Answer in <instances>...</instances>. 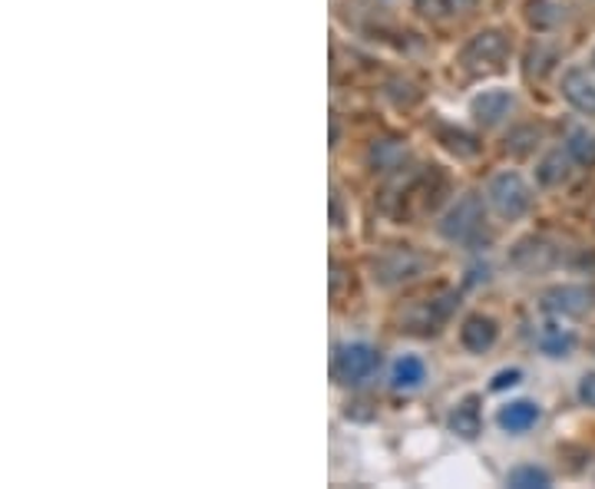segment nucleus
<instances>
[{"instance_id": "9", "label": "nucleus", "mask_w": 595, "mask_h": 489, "mask_svg": "<svg viewBox=\"0 0 595 489\" xmlns=\"http://www.w3.org/2000/svg\"><path fill=\"white\" fill-rule=\"evenodd\" d=\"M539 417H543L539 403H533V400H509L506 407H499L496 423L506 433H526V430H533L539 423Z\"/></svg>"}, {"instance_id": "3", "label": "nucleus", "mask_w": 595, "mask_h": 489, "mask_svg": "<svg viewBox=\"0 0 595 489\" xmlns=\"http://www.w3.org/2000/svg\"><path fill=\"white\" fill-rule=\"evenodd\" d=\"M487 198L494 205V212L503 222H516L533 208V193L526 186V179L519 173H496L487 186Z\"/></svg>"}, {"instance_id": "4", "label": "nucleus", "mask_w": 595, "mask_h": 489, "mask_svg": "<svg viewBox=\"0 0 595 489\" xmlns=\"http://www.w3.org/2000/svg\"><path fill=\"white\" fill-rule=\"evenodd\" d=\"M378 364H381V354L364 341H351L334 351V378L338 384H348V388L364 384L378 371Z\"/></svg>"}, {"instance_id": "8", "label": "nucleus", "mask_w": 595, "mask_h": 489, "mask_svg": "<svg viewBox=\"0 0 595 489\" xmlns=\"http://www.w3.org/2000/svg\"><path fill=\"white\" fill-rule=\"evenodd\" d=\"M543 301H546V311H553L559 317H583L595 304V292L586 285H563V288L546 292Z\"/></svg>"}, {"instance_id": "16", "label": "nucleus", "mask_w": 595, "mask_h": 489, "mask_svg": "<svg viewBox=\"0 0 595 489\" xmlns=\"http://www.w3.org/2000/svg\"><path fill=\"white\" fill-rule=\"evenodd\" d=\"M573 344H576L573 331H566V327L556 324V321H549V324L543 327V334H539V348H543L549 358H566V354L573 351Z\"/></svg>"}, {"instance_id": "2", "label": "nucleus", "mask_w": 595, "mask_h": 489, "mask_svg": "<svg viewBox=\"0 0 595 489\" xmlns=\"http://www.w3.org/2000/svg\"><path fill=\"white\" fill-rule=\"evenodd\" d=\"M509 53H513V43H509V37L503 30H484V33L470 37L467 47L460 50V67L467 74L490 77V74H503L506 70Z\"/></svg>"}, {"instance_id": "1", "label": "nucleus", "mask_w": 595, "mask_h": 489, "mask_svg": "<svg viewBox=\"0 0 595 489\" xmlns=\"http://www.w3.org/2000/svg\"><path fill=\"white\" fill-rule=\"evenodd\" d=\"M437 232L450 242V245H464V248H480L490 242V225H487V208L484 198L477 193L460 196L437 222Z\"/></svg>"}, {"instance_id": "11", "label": "nucleus", "mask_w": 595, "mask_h": 489, "mask_svg": "<svg viewBox=\"0 0 595 489\" xmlns=\"http://www.w3.org/2000/svg\"><path fill=\"white\" fill-rule=\"evenodd\" d=\"M496 334H499V327H496L494 317H487V314H470V317L464 321V327H460V344H464L470 354H484V351H490L496 344Z\"/></svg>"}, {"instance_id": "17", "label": "nucleus", "mask_w": 595, "mask_h": 489, "mask_svg": "<svg viewBox=\"0 0 595 489\" xmlns=\"http://www.w3.org/2000/svg\"><path fill=\"white\" fill-rule=\"evenodd\" d=\"M506 483L516 489L549 487V473H546V470H539V467H516V470L506 477Z\"/></svg>"}, {"instance_id": "20", "label": "nucleus", "mask_w": 595, "mask_h": 489, "mask_svg": "<svg viewBox=\"0 0 595 489\" xmlns=\"http://www.w3.org/2000/svg\"><path fill=\"white\" fill-rule=\"evenodd\" d=\"M519 371H499L494 378V391H503V388H513V384H519Z\"/></svg>"}, {"instance_id": "12", "label": "nucleus", "mask_w": 595, "mask_h": 489, "mask_svg": "<svg viewBox=\"0 0 595 489\" xmlns=\"http://www.w3.org/2000/svg\"><path fill=\"white\" fill-rule=\"evenodd\" d=\"M563 97L583 116H595V84L583 70H569L563 77Z\"/></svg>"}, {"instance_id": "6", "label": "nucleus", "mask_w": 595, "mask_h": 489, "mask_svg": "<svg viewBox=\"0 0 595 489\" xmlns=\"http://www.w3.org/2000/svg\"><path fill=\"white\" fill-rule=\"evenodd\" d=\"M457 307V294L443 292L437 297H427L420 301L410 314H407V331L410 334H437L440 324H447L450 311Z\"/></svg>"}, {"instance_id": "19", "label": "nucleus", "mask_w": 595, "mask_h": 489, "mask_svg": "<svg viewBox=\"0 0 595 489\" xmlns=\"http://www.w3.org/2000/svg\"><path fill=\"white\" fill-rule=\"evenodd\" d=\"M579 400H583L586 407H595V374H586V378L579 381Z\"/></svg>"}, {"instance_id": "14", "label": "nucleus", "mask_w": 595, "mask_h": 489, "mask_svg": "<svg viewBox=\"0 0 595 489\" xmlns=\"http://www.w3.org/2000/svg\"><path fill=\"white\" fill-rule=\"evenodd\" d=\"M427 381V368L417 354H400L394 361V371H391V384L397 391H417L420 384Z\"/></svg>"}, {"instance_id": "18", "label": "nucleus", "mask_w": 595, "mask_h": 489, "mask_svg": "<svg viewBox=\"0 0 595 489\" xmlns=\"http://www.w3.org/2000/svg\"><path fill=\"white\" fill-rule=\"evenodd\" d=\"M569 173H566V163H563V153H553L543 166H539V179L546 183V186H556V183H563Z\"/></svg>"}, {"instance_id": "5", "label": "nucleus", "mask_w": 595, "mask_h": 489, "mask_svg": "<svg viewBox=\"0 0 595 489\" xmlns=\"http://www.w3.org/2000/svg\"><path fill=\"white\" fill-rule=\"evenodd\" d=\"M420 268H423V258L417 252L394 248V252H384L381 258H374V282L384 285V288H394V285L417 278Z\"/></svg>"}, {"instance_id": "15", "label": "nucleus", "mask_w": 595, "mask_h": 489, "mask_svg": "<svg viewBox=\"0 0 595 489\" xmlns=\"http://www.w3.org/2000/svg\"><path fill=\"white\" fill-rule=\"evenodd\" d=\"M566 156L579 166H593L595 163V136L583 126H573L566 136Z\"/></svg>"}, {"instance_id": "10", "label": "nucleus", "mask_w": 595, "mask_h": 489, "mask_svg": "<svg viewBox=\"0 0 595 489\" xmlns=\"http://www.w3.org/2000/svg\"><path fill=\"white\" fill-rule=\"evenodd\" d=\"M447 427H450L460 440H474V437H480V427H484L480 397L470 393V397H464L460 403H453V410H450V417H447Z\"/></svg>"}, {"instance_id": "13", "label": "nucleus", "mask_w": 595, "mask_h": 489, "mask_svg": "<svg viewBox=\"0 0 595 489\" xmlns=\"http://www.w3.org/2000/svg\"><path fill=\"white\" fill-rule=\"evenodd\" d=\"M556 262V252L543 242V238H526L516 245L513 252V265L523 268V272H543Z\"/></svg>"}, {"instance_id": "21", "label": "nucleus", "mask_w": 595, "mask_h": 489, "mask_svg": "<svg viewBox=\"0 0 595 489\" xmlns=\"http://www.w3.org/2000/svg\"><path fill=\"white\" fill-rule=\"evenodd\" d=\"M593 67H595V53H593Z\"/></svg>"}, {"instance_id": "7", "label": "nucleus", "mask_w": 595, "mask_h": 489, "mask_svg": "<svg viewBox=\"0 0 595 489\" xmlns=\"http://www.w3.org/2000/svg\"><path fill=\"white\" fill-rule=\"evenodd\" d=\"M509 109H513V94L506 87H490V90H484V94L470 99V116L484 129L499 126L509 116Z\"/></svg>"}]
</instances>
